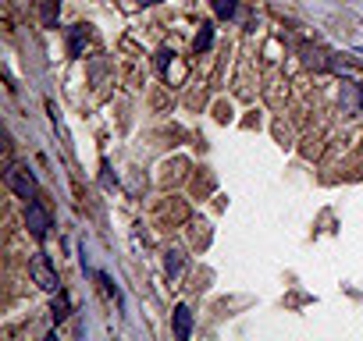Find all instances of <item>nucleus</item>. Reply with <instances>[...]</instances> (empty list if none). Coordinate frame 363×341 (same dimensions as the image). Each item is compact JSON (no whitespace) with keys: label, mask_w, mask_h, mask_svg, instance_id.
Instances as JSON below:
<instances>
[{"label":"nucleus","mask_w":363,"mask_h":341,"mask_svg":"<svg viewBox=\"0 0 363 341\" xmlns=\"http://www.w3.org/2000/svg\"><path fill=\"white\" fill-rule=\"evenodd\" d=\"M26 228H29V235L33 238H47L50 235V214H47V207L40 203V200H29V210H26Z\"/></svg>","instance_id":"1"},{"label":"nucleus","mask_w":363,"mask_h":341,"mask_svg":"<svg viewBox=\"0 0 363 341\" xmlns=\"http://www.w3.org/2000/svg\"><path fill=\"white\" fill-rule=\"evenodd\" d=\"M8 185H11L22 200H36V192H40V189H36V178L29 175V167H22V163H15V167L8 170Z\"/></svg>","instance_id":"2"},{"label":"nucleus","mask_w":363,"mask_h":341,"mask_svg":"<svg viewBox=\"0 0 363 341\" xmlns=\"http://www.w3.org/2000/svg\"><path fill=\"white\" fill-rule=\"evenodd\" d=\"M33 277L40 281V288H47V291H57V270L50 267V260H47V253H36L33 256Z\"/></svg>","instance_id":"3"},{"label":"nucleus","mask_w":363,"mask_h":341,"mask_svg":"<svg viewBox=\"0 0 363 341\" xmlns=\"http://www.w3.org/2000/svg\"><path fill=\"white\" fill-rule=\"evenodd\" d=\"M189 334H193V313H189V306H174V337L178 341H189Z\"/></svg>","instance_id":"4"},{"label":"nucleus","mask_w":363,"mask_h":341,"mask_svg":"<svg viewBox=\"0 0 363 341\" xmlns=\"http://www.w3.org/2000/svg\"><path fill=\"white\" fill-rule=\"evenodd\" d=\"M86 40H89V29H86V25H72V29H68V54H72V57H82Z\"/></svg>","instance_id":"5"},{"label":"nucleus","mask_w":363,"mask_h":341,"mask_svg":"<svg viewBox=\"0 0 363 341\" xmlns=\"http://www.w3.org/2000/svg\"><path fill=\"white\" fill-rule=\"evenodd\" d=\"M211 47H214V25H211V22H203V25H200V33H196V40H193V50H196V54H207Z\"/></svg>","instance_id":"6"},{"label":"nucleus","mask_w":363,"mask_h":341,"mask_svg":"<svg viewBox=\"0 0 363 341\" xmlns=\"http://www.w3.org/2000/svg\"><path fill=\"white\" fill-rule=\"evenodd\" d=\"M164 270H167L171 277L182 270V253H178V249H167V253H164Z\"/></svg>","instance_id":"7"},{"label":"nucleus","mask_w":363,"mask_h":341,"mask_svg":"<svg viewBox=\"0 0 363 341\" xmlns=\"http://www.w3.org/2000/svg\"><path fill=\"white\" fill-rule=\"evenodd\" d=\"M68 313H72V302H68V295H57V299H54V306H50V316H54V320H65Z\"/></svg>","instance_id":"8"},{"label":"nucleus","mask_w":363,"mask_h":341,"mask_svg":"<svg viewBox=\"0 0 363 341\" xmlns=\"http://www.w3.org/2000/svg\"><path fill=\"white\" fill-rule=\"evenodd\" d=\"M211 4H214L218 18H232V15L239 11V4H235V0H211Z\"/></svg>","instance_id":"9"},{"label":"nucleus","mask_w":363,"mask_h":341,"mask_svg":"<svg viewBox=\"0 0 363 341\" xmlns=\"http://www.w3.org/2000/svg\"><path fill=\"white\" fill-rule=\"evenodd\" d=\"M57 11H61V8H57V0H47V8H43V22H47L50 29L57 25Z\"/></svg>","instance_id":"10"},{"label":"nucleus","mask_w":363,"mask_h":341,"mask_svg":"<svg viewBox=\"0 0 363 341\" xmlns=\"http://www.w3.org/2000/svg\"><path fill=\"white\" fill-rule=\"evenodd\" d=\"M139 8H150V4H160V0H135Z\"/></svg>","instance_id":"11"}]
</instances>
